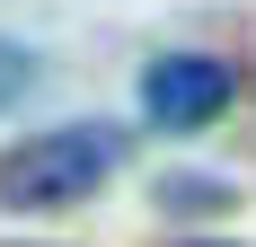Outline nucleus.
Segmentation results:
<instances>
[{"instance_id": "obj_4", "label": "nucleus", "mask_w": 256, "mask_h": 247, "mask_svg": "<svg viewBox=\"0 0 256 247\" xmlns=\"http://www.w3.org/2000/svg\"><path fill=\"white\" fill-rule=\"evenodd\" d=\"M194 247H221V238H194Z\"/></svg>"}, {"instance_id": "obj_3", "label": "nucleus", "mask_w": 256, "mask_h": 247, "mask_svg": "<svg viewBox=\"0 0 256 247\" xmlns=\"http://www.w3.org/2000/svg\"><path fill=\"white\" fill-rule=\"evenodd\" d=\"M36 88V44H18V36H0V115Z\"/></svg>"}, {"instance_id": "obj_2", "label": "nucleus", "mask_w": 256, "mask_h": 247, "mask_svg": "<svg viewBox=\"0 0 256 247\" xmlns=\"http://www.w3.org/2000/svg\"><path fill=\"white\" fill-rule=\"evenodd\" d=\"M230 98H238V71L221 53H159L142 71V115L159 132H204L212 115H230Z\"/></svg>"}, {"instance_id": "obj_1", "label": "nucleus", "mask_w": 256, "mask_h": 247, "mask_svg": "<svg viewBox=\"0 0 256 247\" xmlns=\"http://www.w3.org/2000/svg\"><path fill=\"white\" fill-rule=\"evenodd\" d=\"M115 168H124L115 124H53L36 142L0 150V203L9 212H62V203H88Z\"/></svg>"}]
</instances>
